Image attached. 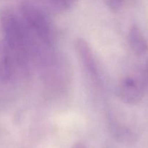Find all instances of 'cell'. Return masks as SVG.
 <instances>
[{"mask_svg":"<svg viewBox=\"0 0 148 148\" xmlns=\"http://www.w3.org/2000/svg\"><path fill=\"white\" fill-rule=\"evenodd\" d=\"M124 0H108V4L112 10L116 11L121 8Z\"/></svg>","mask_w":148,"mask_h":148,"instance_id":"8","label":"cell"},{"mask_svg":"<svg viewBox=\"0 0 148 148\" xmlns=\"http://www.w3.org/2000/svg\"><path fill=\"white\" fill-rule=\"evenodd\" d=\"M0 26L4 40L11 49L15 63L23 66L29 57L28 30L20 14L12 9H5L0 14Z\"/></svg>","mask_w":148,"mask_h":148,"instance_id":"1","label":"cell"},{"mask_svg":"<svg viewBox=\"0 0 148 148\" xmlns=\"http://www.w3.org/2000/svg\"><path fill=\"white\" fill-rule=\"evenodd\" d=\"M147 69H148V67H147Z\"/></svg>","mask_w":148,"mask_h":148,"instance_id":"9","label":"cell"},{"mask_svg":"<svg viewBox=\"0 0 148 148\" xmlns=\"http://www.w3.org/2000/svg\"><path fill=\"white\" fill-rule=\"evenodd\" d=\"M75 46L85 69L93 79L98 80L99 78L98 64L89 43L85 39L77 38L75 40Z\"/></svg>","mask_w":148,"mask_h":148,"instance_id":"3","label":"cell"},{"mask_svg":"<svg viewBox=\"0 0 148 148\" xmlns=\"http://www.w3.org/2000/svg\"><path fill=\"white\" fill-rule=\"evenodd\" d=\"M19 14L28 31L34 33L44 44H50L52 30L48 14L35 0L23 1L19 6Z\"/></svg>","mask_w":148,"mask_h":148,"instance_id":"2","label":"cell"},{"mask_svg":"<svg viewBox=\"0 0 148 148\" xmlns=\"http://www.w3.org/2000/svg\"><path fill=\"white\" fill-rule=\"evenodd\" d=\"M36 2L49 13H60L69 10L77 0H35Z\"/></svg>","mask_w":148,"mask_h":148,"instance_id":"7","label":"cell"},{"mask_svg":"<svg viewBox=\"0 0 148 148\" xmlns=\"http://www.w3.org/2000/svg\"><path fill=\"white\" fill-rule=\"evenodd\" d=\"M15 63L11 49L4 40H0V79L9 80L14 72Z\"/></svg>","mask_w":148,"mask_h":148,"instance_id":"5","label":"cell"},{"mask_svg":"<svg viewBox=\"0 0 148 148\" xmlns=\"http://www.w3.org/2000/svg\"><path fill=\"white\" fill-rule=\"evenodd\" d=\"M128 43L132 51L137 56H142L147 51V40L137 25H132L129 30Z\"/></svg>","mask_w":148,"mask_h":148,"instance_id":"6","label":"cell"},{"mask_svg":"<svg viewBox=\"0 0 148 148\" xmlns=\"http://www.w3.org/2000/svg\"><path fill=\"white\" fill-rule=\"evenodd\" d=\"M119 95L125 103L135 105L143 99V88L135 79L127 77L121 82L119 88Z\"/></svg>","mask_w":148,"mask_h":148,"instance_id":"4","label":"cell"}]
</instances>
